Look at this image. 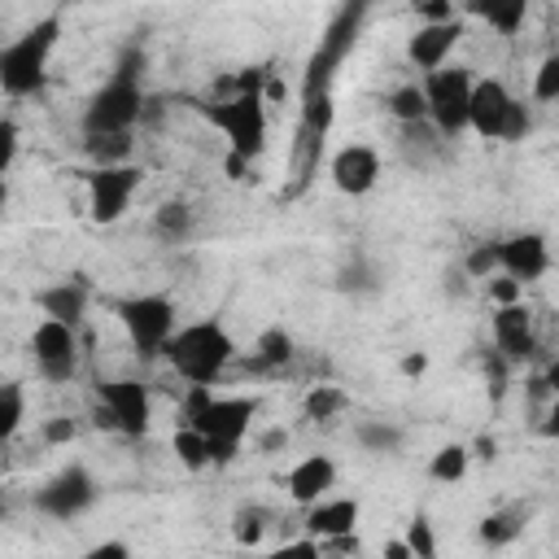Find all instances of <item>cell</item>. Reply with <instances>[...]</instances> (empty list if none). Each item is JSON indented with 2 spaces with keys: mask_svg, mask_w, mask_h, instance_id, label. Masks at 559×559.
<instances>
[{
  "mask_svg": "<svg viewBox=\"0 0 559 559\" xmlns=\"http://www.w3.org/2000/svg\"><path fill=\"white\" fill-rule=\"evenodd\" d=\"M253 415H258V397H218L210 393L205 384H188V402H183V424H192L205 441H210V454H214V467L231 463L253 428Z\"/></svg>",
  "mask_w": 559,
  "mask_h": 559,
  "instance_id": "obj_1",
  "label": "cell"
},
{
  "mask_svg": "<svg viewBox=\"0 0 559 559\" xmlns=\"http://www.w3.org/2000/svg\"><path fill=\"white\" fill-rule=\"evenodd\" d=\"M236 358V341L218 319H197L183 323L170 345H166V362L175 367V376H183L188 384H214Z\"/></svg>",
  "mask_w": 559,
  "mask_h": 559,
  "instance_id": "obj_2",
  "label": "cell"
},
{
  "mask_svg": "<svg viewBox=\"0 0 559 559\" xmlns=\"http://www.w3.org/2000/svg\"><path fill=\"white\" fill-rule=\"evenodd\" d=\"M57 35H61V17L48 13V17L31 22L22 35H13L0 48V87H4V96H31V92L44 87L48 57L57 48Z\"/></svg>",
  "mask_w": 559,
  "mask_h": 559,
  "instance_id": "obj_3",
  "label": "cell"
},
{
  "mask_svg": "<svg viewBox=\"0 0 559 559\" xmlns=\"http://www.w3.org/2000/svg\"><path fill=\"white\" fill-rule=\"evenodd\" d=\"M144 114V87L135 74V57H127L114 79L105 87H96V96L83 109V135H131V127Z\"/></svg>",
  "mask_w": 559,
  "mask_h": 559,
  "instance_id": "obj_4",
  "label": "cell"
},
{
  "mask_svg": "<svg viewBox=\"0 0 559 559\" xmlns=\"http://www.w3.org/2000/svg\"><path fill=\"white\" fill-rule=\"evenodd\" d=\"M210 127L227 140V153L253 162L266 148V100L262 92H231L227 100L205 105Z\"/></svg>",
  "mask_w": 559,
  "mask_h": 559,
  "instance_id": "obj_5",
  "label": "cell"
},
{
  "mask_svg": "<svg viewBox=\"0 0 559 559\" xmlns=\"http://www.w3.org/2000/svg\"><path fill=\"white\" fill-rule=\"evenodd\" d=\"M533 127L528 118V105L515 100L507 92L502 79H476L472 87V114H467V131H476L480 140H502V144H515L524 140Z\"/></svg>",
  "mask_w": 559,
  "mask_h": 559,
  "instance_id": "obj_6",
  "label": "cell"
},
{
  "mask_svg": "<svg viewBox=\"0 0 559 559\" xmlns=\"http://www.w3.org/2000/svg\"><path fill=\"white\" fill-rule=\"evenodd\" d=\"M118 323L127 328V341L140 358H157L166 354L170 336L179 332L175 323V301L166 293H140V297H127L118 301Z\"/></svg>",
  "mask_w": 559,
  "mask_h": 559,
  "instance_id": "obj_7",
  "label": "cell"
},
{
  "mask_svg": "<svg viewBox=\"0 0 559 559\" xmlns=\"http://www.w3.org/2000/svg\"><path fill=\"white\" fill-rule=\"evenodd\" d=\"M419 83H424V96H428V122H432V131L441 140L463 135L467 131V114H472V87H476V79L463 66H445V70L419 79Z\"/></svg>",
  "mask_w": 559,
  "mask_h": 559,
  "instance_id": "obj_8",
  "label": "cell"
},
{
  "mask_svg": "<svg viewBox=\"0 0 559 559\" xmlns=\"http://www.w3.org/2000/svg\"><path fill=\"white\" fill-rule=\"evenodd\" d=\"M140 183H144V170L131 166V162L127 166H92L87 170V214H92V223H100V227L118 223L131 210Z\"/></svg>",
  "mask_w": 559,
  "mask_h": 559,
  "instance_id": "obj_9",
  "label": "cell"
},
{
  "mask_svg": "<svg viewBox=\"0 0 559 559\" xmlns=\"http://www.w3.org/2000/svg\"><path fill=\"white\" fill-rule=\"evenodd\" d=\"M96 397H100V411L96 419L105 428H118L122 437H144L148 432V419H153V402H148V384L122 376V380H100L96 384Z\"/></svg>",
  "mask_w": 559,
  "mask_h": 559,
  "instance_id": "obj_10",
  "label": "cell"
},
{
  "mask_svg": "<svg viewBox=\"0 0 559 559\" xmlns=\"http://www.w3.org/2000/svg\"><path fill=\"white\" fill-rule=\"evenodd\" d=\"M26 345H31L35 371L48 384H70L74 380V371H79V332L74 328H66L57 319H39Z\"/></svg>",
  "mask_w": 559,
  "mask_h": 559,
  "instance_id": "obj_11",
  "label": "cell"
},
{
  "mask_svg": "<svg viewBox=\"0 0 559 559\" xmlns=\"http://www.w3.org/2000/svg\"><path fill=\"white\" fill-rule=\"evenodd\" d=\"M380 153L371 148V144H362V140H354V144H341L336 153H332V162H328V175H332V188L341 192V197H367L376 183H380Z\"/></svg>",
  "mask_w": 559,
  "mask_h": 559,
  "instance_id": "obj_12",
  "label": "cell"
},
{
  "mask_svg": "<svg viewBox=\"0 0 559 559\" xmlns=\"http://www.w3.org/2000/svg\"><path fill=\"white\" fill-rule=\"evenodd\" d=\"M92 502H96V480H92L83 467L57 472V476L35 493V507H39L44 515H52V520H74V515H83Z\"/></svg>",
  "mask_w": 559,
  "mask_h": 559,
  "instance_id": "obj_13",
  "label": "cell"
},
{
  "mask_svg": "<svg viewBox=\"0 0 559 559\" xmlns=\"http://www.w3.org/2000/svg\"><path fill=\"white\" fill-rule=\"evenodd\" d=\"M498 266L507 280H515L520 288L542 280L550 271V245L542 231H515L507 240H498Z\"/></svg>",
  "mask_w": 559,
  "mask_h": 559,
  "instance_id": "obj_14",
  "label": "cell"
},
{
  "mask_svg": "<svg viewBox=\"0 0 559 559\" xmlns=\"http://www.w3.org/2000/svg\"><path fill=\"white\" fill-rule=\"evenodd\" d=\"M459 39H463V22L459 17L454 22H419V31L406 39V61L428 79V74L445 70V61L459 48Z\"/></svg>",
  "mask_w": 559,
  "mask_h": 559,
  "instance_id": "obj_15",
  "label": "cell"
},
{
  "mask_svg": "<svg viewBox=\"0 0 559 559\" xmlns=\"http://www.w3.org/2000/svg\"><path fill=\"white\" fill-rule=\"evenodd\" d=\"M489 328H493V349H498V358H507V362H524V358L537 349L533 310H528L524 301L498 306L493 319H489Z\"/></svg>",
  "mask_w": 559,
  "mask_h": 559,
  "instance_id": "obj_16",
  "label": "cell"
},
{
  "mask_svg": "<svg viewBox=\"0 0 559 559\" xmlns=\"http://www.w3.org/2000/svg\"><path fill=\"white\" fill-rule=\"evenodd\" d=\"M358 515H362V502L354 493H332V498L306 507V537H314V542H349L354 528H358Z\"/></svg>",
  "mask_w": 559,
  "mask_h": 559,
  "instance_id": "obj_17",
  "label": "cell"
},
{
  "mask_svg": "<svg viewBox=\"0 0 559 559\" xmlns=\"http://www.w3.org/2000/svg\"><path fill=\"white\" fill-rule=\"evenodd\" d=\"M284 489H288V498L297 507H314V502L332 498V489H336V463L328 454H306V459H297L288 467Z\"/></svg>",
  "mask_w": 559,
  "mask_h": 559,
  "instance_id": "obj_18",
  "label": "cell"
},
{
  "mask_svg": "<svg viewBox=\"0 0 559 559\" xmlns=\"http://www.w3.org/2000/svg\"><path fill=\"white\" fill-rule=\"evenodd\" d=\"M35 306L44 310V319H57L66 328H79L87 314V284L83 280H61L35 293Z\"/></svg>",
  "mask_w": 559,
  "mask_h": 559,
  "instance_id": "obj_19",
  "label": "cell"
},
{
  "mask_svg": "<svg viewBox=\"0 0 559 559\" xmlns=\"http://www.w3.org/2000/svg\"><path fill=\"white\" fill-rule=\"evenodd\" d=\"M384 109L402 122V127H424L428 122V96H424V83H402L389 92Z\"/></svg>",
  "mask_w": 559,
  "mask_h": 559,
  "instance_id": "obj_20",
  "label": "cell"
},
{
  "mask_svg": "<svg viewBox=\"0 0 559 559\" xmlns=\"http://www.w3.org/2000/svg\"><path fill=\"white\" fill-rule=\"evenodd\" d=\"M467 467H472V445H463V441H445V445L428 459V476H432L437 485H459V480L467 476Z\"/></svg>",
  "mask_w": 559,
  "mask_h": 559,
  "instance_id": "obj_21",
  "label": "cell"
},
{
  "mask_svg": "<svg viewBox=\"0 0 559 559\" xmlns=\"http://www.w3.org/2000/svg\"><path fill=\"white\" fill-rule=\"evenodd\" d=\"M520 528H524V515H520V511H511V507H502V511H489V515H480V524H476V537H480V546L498 550V546H511V542L520 537Z\"/></svg>",
  "mask_w": 559,
  "mask_h": 559,
  "instance_id": "obj_22",
  "label": "cell"
},
{
  "mask_svg": "<svg viewBox=\"0 0 559 559\" xmlns=\"http://www.w3.org/2000/svg\"><path fill=\"white\" fill-rule=\"evenodd\" d=\"M170 450H175V459L188 467V472H205V467H214V454H210V441L192 428V424H183L175 437H170Z\"/></svg>",
  "mask_w": 559,
  "mask_h": 559,
  "instance_id": "obj_23",
  "label": "cell"
},
{
  "mask_svg": "<svg viewBox=\"0 0 559 559\" xmlns=\"http://www.w3.org/2000/svg\"><path fill=\"white\" fill-rule=\"evenodd\" d=\"M345 406H349L345 389H336V384H314V389L306 393V402H301V415L314 419V424H328V419H336Z\"/></svg>",
  "mask_w": 559,
  "mask_h": 559,
  "instance_id": "obj_24",
  "label": "cell"
},
{
  "mask_svg": "<svg viewBox=\"0 0 559 559\" xmlns=\"http://www.w3.org/2000/svg\"><path fill=\"white\" fill-rule=\"evenodd\" d=\"M472 13L485 17L498 35H515V31L524 26V17H528V4H524V0H507V4H493V0H489V4H472Z\"/></svg>",
  "mask_w": 559,
  "mask_h": 559,
  "instance_id": "obj_25",
  "label": "cell"
},
{
  "mask_svg": "<svg viewBox=\"0 0 559 559\" xmlns=\"http://www.w3.org/2000/svg\"><path fill=\"white\" fill-rule=\"evenodd\" d=\"M358 445L371 454H397L402 450V428L384 424V419H362L358 424Z\"/></svg>",
  "mask_w": 559,
  "mask_h": 559,
  "instance_id": "obj_26",
  "label": "cell"
},
{
  "mask_svg": "<svg viewBox=\"0 0 559 559\" xmlns=\"http://www.w3.org/2000/svg\"><path fill=\"white\" fill-rule=\"evenodd\" d=\"M22 419H26V393L17 380H9V384H0V437L13 441Z\"/></svg>",
  "mask_w": 559,
  "mask_h": 559,
  "instance_id": "obj_27",
  "label": "cell"
},
{
  "mask_svg": "<svg viewBox=\"0 0 559 559\" xmlns=\"http://www.w3.org/2000/svg\"><path fill=\"white\" fill-rule=\"evenodd\" d=\"M153 227H157V236H166V240H188V231H192V210H188L183 201H166V205L153 214Z\"/></svg>",
  "mask_w": 559,
  "mask_h": 559,
  "instance_id": "obj_28",
  "label": "cell"
},
{
  "mask_svg": "<svg viewBox=\"0 0 559 559\" xmlns=\"http://www.w3.org/2000/svg\"><path fill=\"white\" fill-rule=\"evenodd\" d=\"M402 542L411 546V555H415V559H437V528H432V520H428L424 511H415V515L406 520Z\"/></svg>",
  "mask_w": 559,
  "mask_h": 559,
  "instance_id": "obj_29",
  "label": "cell"
},
{
  "mask_svg": "<svg viewBox=\"0 0 559 559\" xmlns=\"http://www.w3.org/2000/svg\"><path fill=\"white\" fill-rule=\"evenodd\" d=\"M87 157L96 166H127L131 157V135H92L87 140Z\"/></svg>",
  "mask_w": 559,
  "mask_h": 559,
  "instance_id": "obj_30",
  "label": "cell"
},
{
  "mask_svg": "<svg viewBox=\"0 0 559 559\" xmlns=\"http://www.w3.org/2000/svg\"><path fill=\"white\" fill-rule=\"evenodd\" d=\"M288 358H293V336L284 328H266L258 336V362L262 367H284Z\"/></svg>",
  "mask_w": 559,
  "mask_h": 559,
  "instance_id": "obj_31",
  "label": "cell"
},
{
  "mask_svg": "<svg viewBox=\"0 0 559 559\" xmlns=\"http://www.w3.org/2000/svg\"><path fill=\"white\" fill-rule=\"evenodd\" d=\"M498 271H502V266H498V245H476V249L463 258V275H467V280H485V284H489Z\"/></svg>",
  "mask_w": 559,
  "mask_h": 559,
  "instance_id": "obj_32",
  "label": "cell"
},
{
  "mask_svg": "<svg viewBox=\"0 0 559 559\" xmlns=\"http://www.w3.org/2000/svg\"><path fill=\"white\" fill-rule=\"evenodd\" d=\"M533 100H542V105H555L559 100V52H550L537 66V74H533Z\"/></svg>",
  "mask_w": 559,
  "mask_h": 559,
  "instance_id": "obj_33",
  "label": "cell"
},
{
  "mask_svg": "<svg viewBox=\"0 0 559 559\" xmlns=\"http://www.w3.org/2000/svg\"><path fill=\"white\" fill-rule=\"evenodd\" d=\"M231 537L240 546H258L262 542V515L258 511H236L231 515Z\"/></svg>",
  "mask_w": 559,
  "mask_h": 559,
  "instance_id": "obj_34",
  "label": "cell"
},
{
  "mask_svg": "<svg viewBox=\"0 0 559 559\" xmlns=\"http://www.w3.org/2000/svg\"><path fill=\"white\" fill-rule=\"evenodd\" d=\"M266 559H323V542H314V537H293V542L275 546Z\"/></svg>",
  "mask_w": 559,
  "mask_h": 559,
  "instance_id": "obj_35",
  "label": "cell"
},
{
  "mask_svg": "<svg viewBox=\"0 0 559 559\" xmlns=\"http://www.w3.org/2000/svg\"><path fill=\"white\" fill-rule=\"evenodd\" d=\"M74 437H79V424H74L70 415L44 419V441H48V445H66V441H74Z\"/></svg>",
  "mask_w": 559,
  "mask_h": 559,
  "instance_id": "obj_36",
  "label": "cell"
},
{
  "mask_svg": "<svg viewBox=\"0 0 559 559\" xmlns=\"http://www.w3.org/2000/svg\"><path fill=\"white\" fill-rule=\"evenodd\" d=\"M13 157H17V122L4 118L0 122V170H13Z\"/></svg>",
  "mask_w": 559,
  "mask_h": 559,
  "instance_id": "obj_37",
  "label": "cell"
},
{
  "mask_svg": "<svg viewBox=\"0 0 559 559\" xmlns=\"http://www.w3.org/2000/svg\"><path fill=\"white\" fill-rule=\"evenodd\" d=\"M489 297H493V301H498V306H515V301H520V297H524V288H520V284H515V280H507V275H502V271H498V275H493V280H489Z\"/></svg>",
  "mask_w": 559,
  "mask_h": 559,
  "instance_id": "obj_38",
  "label": "cell"
},
{
  "mask_svg": "<svg viewBox=\"0 0 559 559\" xmlns=\"http://www.w3.org/2000/svg\"><path fill=\"white\" fill-rule=\"evenodd\" d=\"M74 559H131V546L127 542H96V546H87L83 555H74Z\"/></svg>",
  "mask_w": 559,
  "mask_h": 559,
  "instance_id": "obj_39",
  "label": "cell"
},
{
  "mask_svg": "<svg viewBox=\"0 0 559 559\" xmlns=\"http://www.w3.org/2000/svg\"><path fill=\"white\" fill-rule=\"evenodd\" d=\"M424 371H428V354L424 349H411L402 358V376H424Z\"/></svg>",
  "mask_w": 559,
  "mask_h": 559,
  "instance_id": "obj_40",
  "label": "cell"
},
{
  "mask_svg": "<svg viewBox=\"0 0 559 559\" xmlns=\"http://www.w3.org/2000/svg\"><path fill=\"white\" fill-rule=\"evenodd\" d=\"M472 459L493 463V459H498V441H493V437H476V441H472Z\"/></svg>",
  "mask_w": 559,
  "mask_h": 559,
  "instance_id": "obj_41",
  "label": "cell"
},
{
  "mask_svg": "<svg viewBox=\"0 0 559 559\" xmlns=\"http://www.w3.org/2000/svg\"><path fill=\"white\" fill-rule=\"evenodd\" d=\"M542 432L550 437V441H559V397L546 406V419H542Z\"/></svg>",
  "mask_w": 559,
  "mask_h": 559,
  "instance_id": "obj_42",
  "label": "cell"
},
{
  "mask_svg": "<svg viewBox=\"0 0 559 559\" xmlns=\"http://www.w3.org/2000/svg\"><path fill=\"white\" fill-rule=\"evenodd\" d=\"M284 96H288V87H284V79H275V74H271V79H266V87H262V100L271 105V100H284Z\"/></svg>",
  "mask_w": 559,
  "mask_h": 559,
  "instance_id": "obj_43",
  "label": "cell"
},
{
  "mask_svg": "<svg viewBox=\"0 0 559 559\" xmlns=\"http://www.w3.org/2000/svg\"><path fill=\"white\" fill-rule=\"evenodd\" d=\"M223 166H227V179H245V175H249V162H245V157H236V153H227V157H223Z\"/></svg>",
  "mask_w": 559,
  "mask_h": 559,
  "instance_id": "obj_44",
  "label": "cell"
},
{
  "mask_svg": "<svg viewBox=\"0 0 559 559\" xmlns=\"http://www.w3.org/2000/svg\"><path fill=\"white\" fill-rule=\"evenodd\" d=\"M380 559H415V555H411V546L402 537H393V542H384V555Z\"/></svg>",
  "mask_w": 559,
  "mask_h": 559,
  "instance_id": "obj_45",
  "label": "cell"
},
{
  "mask_svg": "<svg viewBox=\"0 0 559 559\" xmlns=\"http://www.w3.org/2000/svg\"><path fill=\"white\" fill-rule=\"evenodd\" d=\"M542 384H546V389H550V393L559 397V354H555V358L546 362V371H542Z\"/></svg>",
  "mask_w": 559,
  "mask_h": 559,
  "instance_id": "obj_46",
  "label": "cell"
},
{
  "mask_svg": "<svg viewBox=\"0 0 559 559\" xmlns=\"http://www.w3.org/2000/svg\"><path fill=\"white\" fill-rule=\"evenodd\" d=\"M284 441H288L284 432H266V437H262V445H266V450H275V445H284Z\"/></svg>",
  "mask_w": 559,
  "mask_h": 559,
  "instance_id": "obj_47",
  "label": "cell"
}]
</instances>
